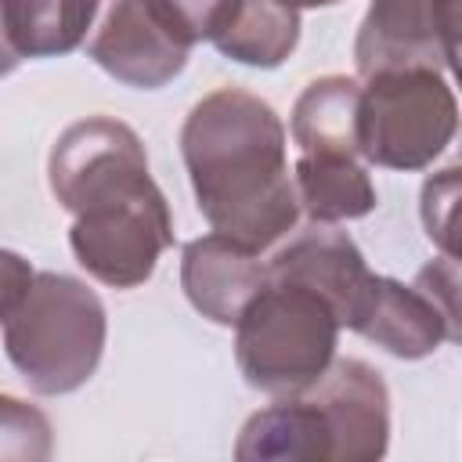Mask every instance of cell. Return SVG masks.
<instances>
[{"label":"cell","instance_id":"cell-1","mask_svg":"<svg viewBox=\"0 0 462 462\" xmlns=\"http://www.w3.org/2000/svg\"><path fill=\"white\" fill-rule=\"evenodd\" d=\"M180 159L199 213L217 235L263 253L296 227L285 126L263 97L220 87L195 101L180 126Z\"/></svg>","mask_w":462,"mask_h":462},{"label":"cell","instance_id":"cell-2","mask_svg":"<svg viewBox=\"0 0 462 462\" xmlns=\"http://www.w3.org/2000/svg\"><path fill=\"white\" fill-rule=\"evenodd\" d=\"M108 314L101 296L61 271L32 274L22 303L4 318V350L32 393L79 390L101 365Z\"/></svg>","mask_w":462,"mask_h":462},{"label":"cell","instance_id":"cell-3","mask_svg":"<svg viewBox=\"0 0 462 462\" xmlns=\"http://www.w3.org/2000/svg\"><path fill=\"white\" fill-rule=\"evenodd\" d=\"M339 321L332 307L292 282H271L235 321V361L242 379L271 397L307 390L336 357Z\"/></svg>","mask_w":462,"mask_h":462},{"label":"cell","instance_id":"cell-4","mask_svg":"<svg viewBox=\"0 0 462 462\" xmlns=\"http://www.w3.org/2000/svg\"><path fill=\"white\" fill-rule=\"evenodd\" d=\"M458 130V101L437 69H390L361 87L357 155L383 170H426Z\"/></svg>","mask_w":462,"mask_h":462},{"label":"cell","instance_id":"cell-5","mask_svg":"<svg viewBox=\"0 0 462 462\" xmlns=\"http://www.w3.org/2000/svg\"><path fill=\"white\" fill-rule=\"evenodd\" d=\"M76 263L112 289H137L152 278L159 256L173 245L170 202L152 180L141 191L108 199L76 213L69 227Z\"/></svg>","mask_w":462,"mask_h":462},{"label":"cell","instance_id":"cell-6","mask_svg":"<svg viewBox=\"0 0 462 462\" xmlns=\"http://www.w3.org/2000/svg\"><path fill=\"white\" fill-rule=\"evenodd\" d=\"M195 40L166 0H97L87 58L123 87L159 90L188 65Z\"/></svg>","mask_w":462,"mask_h":462},{"label":"cell","instance_id":"cell-7","mask_svg":"<svg viewBox=\"0 0 462 462\" xmlns=\"http://www.w3.org/2000/svg\"><path fill=\"white\" fill-rule=\"evenodd\" d=\"M47 180L72 217L152 184L148 152L134 126L112 116H87L61 130L47 159Z\"/></svg>","mask_w":462,"mask_h":462},{"label":"cell","instance_id":"cell-8","mask_svg":"<svg viewBox=\"0 0 462 462\" xmlns=\"http://www.w3.org/2000/svg\"><path fill=\"white\" fill-rule=\"evenodd\" d=\"M458 58V0H372L354 40V65L368 79L390 69L451 72Z\"/></svg>","mask_w":462,"mask_h":462},{"label":"cell","instance_id":"cell-9","mask_svg":"<svg viewBox=\"0 0 462 462\" xmlns=\"http://www.w3.org/2000/svg\"><path fill=\"white\" fill-rule=\"evenodd\" d=\"M328 433L332 462H375L390 448V390L383 375L361 357H332V365L307 386Z\"/></svg>","mask_w":462,"mask_h":462},{"label":"cell","instance_id":"cell-10","mask_svg":"<svg viewBox=\"0 0 462 462\" xmlns=\"http://www.w3.org/2000/svg\"><path fill=\"white\" fill-rule=\"evenodd\" d=\"M267 278L292 282L318 292L332 307L339 328H350V332L375 285V271L365 263L357 242L346 231H336L332 224H314L292 235L267 260Z\"/></svg>","mask_w":462,"mask_h":462},{"label":"cell","instance_id":"cell-11","mask_svg":"<svg viewBox=\"0 0 462 462\" xmlns=\"http://www.w3.org/2000/svg\"><path fill=\"white\" fill-rule=\"evenodd\" d=\"M267 285V263L256 249L227 238L202 235L180 253V289L188 303L213 325H235L245 303Z\"/></svg>","mask_w":462,"mask_h":462},{"label":"cell","instance_id":"cell-12","mask_svg":"<svg viewBox=\"0 0 462 462\" xmlns=\"http://www.w3.org/2000/svg\"><path fill=\"white\" fill-rule=\"evenodd\" d=\"M354 332L401 361H419V357H430L440 343H458L451 325L415 285H404L386 274H375L372 296Z\"/></svg>","mask_w":462,"mask_h":462},{"label":"cell","instance_id":"cell-13","mask_svg":"<svg viewBox=\"0 0 462 462\" xmlns=\"http://www.w3.org/2000/svg\"><path fill=\"white\" fill-rule=\"evenodd\" d=\"M238 462H321L328 458V433L318 404L307 393L282 397L253 411L235 440Z\"/></svg>","mask_w":462,"mask_h":462},{"label":"cell","instance_id":"cell-14","mask_svg":"<svg viewBox=\"0 0 462 462\" xmlns=\"http://www.w3.org/2000/svg\"><path fill=\"white\" fill-rule=\"evenodd\" d=\"M209 43L249 69H278L300 43V7L289 0H231Z\"/></svg>","mask_w":462,"mask_h":462},{"label":"cell","instance_id":"cell-15","mask_svg":"<svg viewBox=\"0 0 462 462\" xmlns=\"http://www.w3.org/2000/svg\"><path fill=\"white\" fill-rule=\"evenodd\" d=\"M361 83L350 76H321L303 87L292 105V141L303 155H357Z\"/></svg>","mask_w":462,"mask_h":462},{"label":"cell","instance_id":"cell-16","mask_svg":"<svg viewBox=\"0 0 462 462\" xmlns=\"http://www.w3.org/2000/svg\"><path fill=\"white\" fill-rule=\"evenodd\" d=\"M300 209L314 224L361 220L375 209L379 195L357 155H300L292 166Z\"/></svg>","mask_w":462,"mask_h":462},{"label":"cell","instance_id":"cell-17","mask_svg":"<svg viewBox=\"0 0 462 462\" xmlns=\"http://www.w3.org/2000/svg\"><path fill=\"white\" fill-rule=\"evenodd\" d=\"M97 0H4L7 29L22 58H58L83 47Z\"/></svg>","mask_w":462,"mask_h":462},{"label":"cell","instance_id":"cell-18","mask_svg":"<svg viewBox=\"0 0 462 462\" xmlns=\"http://www.w3.org/2000/svg\"><path fill=\"white\" fill-rule=\"evenodd\" d=\"M54 451L51 419L11 393H0V458L18 462H43Z\"/></svg>","mask_w":462,"mask_h":462},{"label":"cell","instance_id":"cell-19","mask_svg":"<svg viewBox=\"0 0 462 462\" xmlns=\"http://www.w3.org/2000/svg\"><path fill=\"white\" fill-rule=\"evenodd\" d=\"M455 199H458V166H448L422 184V227L444 256H455Z\"/></svg>","mask_w":462,"mask_h":462},{"label":"cell","instance_id":"cell-20","mask_svg":"<svg viewBox=\"0 0 462 462\" xmlns=\"http://www.w3.org/2000/svg\"><path fill=\"white\" fill-rule=\"evenodd\" d=\"M437 310L440 318L451 325V332L462 339V321H458V260L455 256H440V260H430L415 282H411Z\"/></svg>","mask_w":462,"mask_h":462},{"label":"cell","instance_id":"cell-21","mask_svg":"<svg viewBox=\"0 0 462 462\" xmlns=\"http://www.w3.org/2000/svg\"><path fill=\"white\" fill-rule=\"evenodd\" d=\"M32 263L14 253V249H0V321L22 303L25 289L32 285Z\"/></svg>","mask_w":462,"mask_h":462},{"label":"cell","instance_id":"cell-22","mask_svg":"<svg viewBox=\"0 0 462 462\" xmlns=\"http://www.w3.org/2000/svg\"><path fill=\"white\" fill-rule=\"evenodd\" d=\"M173 7V14L184 22V29L191 32V40H209L213 25L220 22V14L227 11L231 0H166Z\"/></svg>","mask_w":462,"mask_h":462},{"label":"cell","instance_id":"cell-23","mask_svg":"<svg viewBox=\"0 0 462 462\" xmlns=\"http://www.w3.org/2000/svg\"><path fill=\"white\" fill-rule=\"evenodd\" d=\"M25 58L18 54L14 40H11V29H7V14H4V0H0V76H11Z\"/></svg>","mask_w":462,"mask_h":462},{"label":"cell","instance_id":"cell-24","mask_svg":"<svg viewBox=\"0 0 462 462\" xmlns=\"http://www.w3.org/2000/svg\"><path fill=\"white\" fill-rule=\"evenodd\" d=\"M292 7H332V4H339V0H289Z\"/></svg>","mask_w":462,"mask_h":462}]
</instances>
